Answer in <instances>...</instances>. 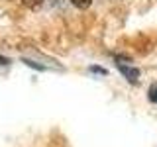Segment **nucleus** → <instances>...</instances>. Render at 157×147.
Returning <instances> with one entry per match:
<instances>
[{"label":"nucleus","mask_w":157,"mask_h":147,"mask_svg":"<svg viewBox=\"0 0 157 147\" xmlns=\"http://www.w3.org/2000/svg\"><path fill=\"white\" fill-rule=\"evenodd\" d=\"M71 4H73V6H77L78 10H86L92 4V0H71Z\"/></svg>","instance_id":"obj_2"},{"label":"nucleus","mask_w":157,"mask_h":147,"mask_svg":"<svg viewBox=\"0 0 157 147\" xmlns=\"http://www.w3.org/2000/svg\"><path fill=\"white\" fill-rule=\"evenodd\" d=\"M22 2H24V6H28V8H37L43 0H22Z\"/></svg>","instance_id":"obj_4"},{"label":"nucleus","mask_w":157,"mask_h":147,"mask_svg":"<svg viewBox=\"0 0 157 147\" xmlns=\"http://www.w3.org/2000/svg\"><path fill=\"white\" fill-rule=\"evenodd\" d=\"M10 63V59H6V57H0V65H8Z\"/></svg>","instance_id":"obj_6"},{"label":"nucleus","mask_w":157,"mask_h":147,"mask_svg":"<svg viewBox=\"0 0 157 147\" xmlns=\"http://www.w3.org/2000/svg\"><path fill=\"white\" fill-rule=\"evenodd\" d=\"M118 69H120V73L130 82H137V78H140V71H137L136 67H128V65H124V63H118Z\"/></svg>","instance_id":"obj_1"},{"label":"nucleus","mask_w":157,"mask_h":147,"mask_svg":"<svg viewBox=\"0 0 157 147\" xmlns=\"http://www.w3.org/2000/svg\"><path fill=\"white\" fill-rule=\"evenodd\" d=\"M147 98H149V102H151V104H157V85H151V86H149Z\"/></svg>","instance_id":"obj_3"},{"label":"nucleus","mask_w":157,"mask_h":147,"mask_svg":"<svg viewBox=\"0 0 157 147\" xmlns=\"http://www.w3.org/2000/svg\"><path fill=\"white\" fill-rule=\"evenodd\" d=\"M90 73H98V75H108V71H106V69H102V67H90Z\"/></svg>","instance_id":"obj_5"}]
</instances>
